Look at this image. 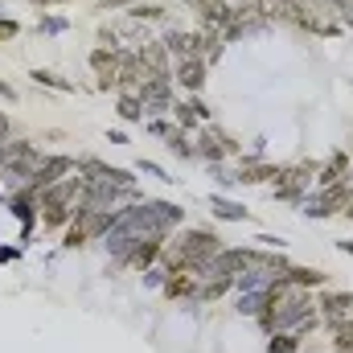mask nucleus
<instances>
[{
  "label": "nucleus",
  "instance_id": "25",
  "mask_svg": "<svg viewBox=\"0 0 353 353\" xmlns=\"http://www.w3.org/2000/svg\"><path fill=\"white\" fill-rule=\"evenodd\" d=\"M140 173H144V176H157V181H165V185H173V181H176V176H169L161 165H157V161H140Z\"/></svg>",
  "mask_w": 353,
  "mask_h": 353
},
{
  "label": "nucleus",
  "instance_id": "30",
  "mask_svg": "<svg viewBox=\"0 0 353 353\" xmlns=\"http://www.w3.org/2000/svg\"><path fill=\"white\" fill-rule=\"evenodd\" d=\"M8 140H12V128H8V119L0 115V144H8Z\"/></svg>",
  "mask_w": 353,
  "mask_h": 353
},
{
  "label": "nucleus",
  "instance_id": "22",
  "mask_svg": "<svg viewBox=\"0 0 353 353\" xmlns=\"http://www.w3.org/2000/svg\"><path fill=\"white\" fill-rule=\"evenodd\" d=\"M173 271L165 263H152V267H144V288H165V279H169Z\"/></svg>",
  "mask_w": 353,
  "mask_h": 353
},
{
  "label": "nucleus",
  "instance_id": "24",
  "mask_svg": "<svg viewBox=\"0 0 353 353\" xmlns=\"http://www.w3.org/2000/svg\"><path fill=\"white\" fill-rule=\"evenodd\" d=\"M173 115H176V128H193V123H201V119L193 115V103H176Z\"/></svg>",
  "mask_w": 353,
  "mask_h": 353
},
{
  "label": "nucleus",
  "instance_id": "5",
  "mask_svg": "<svg viewBox=\"0 0 353 353\" xmlns=\"http://www.w3.org/2000/svg\"><path fill=\"white\" fill-rule=\"evenodd\" d=\"M136 54H140V66H144L148 79H173V58L161 41H144Z\"/></svg>",
  "mask_w": 353,
  "mask_h": 353
},
{
  "label": "nucleus",
  "instance_id": "27",
  "mask_svg": "<svg viewBox=\"0 0 353 353\" xmlns=\"http://www.w3.org/2000/svg\"><path fill=\"white\" fill-rule=\"evenodd\" d=\"M148 132H152V136H161V140H169V136H173V123H165V119H152V123H148Z\"/></svg>",
  "mask_w": 353,
  "mask_h": 353
},
{
  "label": "nucleus",
  "instance_id": "9",
  "mask_svg": "<svg viewBox=\"0 0 353 353\" xmlns=\"http://www.w3.org/2000/svg\"><path fill=\"white\" fill-rule=\"evenodd\" d=\"M115 50L119 46H99V50H90V70L99 74V87L103 90H111L115 87Z\"/></svg>",
  "mask_w": 353,
  "mask_h": 353
},
{
  "label": "nucleus",
  "instance_id": "17",
  "mask_svg": "<svg viewBox=\"0 0 353 353\" xmlns=\"http://www.w3.org/2000/svg\"><path fill=\"white\" fill-rule=\"evenodd\" d=\"M119 115L128 119V123H140L148 111H144V103H140V94L136 90H119Z\"/></svg>",
  "mask_w": 353,
  "mask_h": 353
},
{
  "label": "nucleus",
  "instance_id": "32",
  "mask_svg": "<svg viewBox=\"0 0 353 353\" xmlns=\"http://www.w3.org/2000/svg\"><path fill=\"white\" fill-rule=\"evenodd\" d=\"M341 251H350V255H353V243H341Z\"/></svg>",
  "mask_w": 353,
  "mask_h": 353
},
{
  "label": "nucleus",
  "instance_id": "12",
  "mask_svg": "<svg viewBox=\"0 0 353 353\" xmlns=\"http://www.w3.org/2000/svg\"><path fill=\"white\" fill-rule=\"evenodd\" d=\"M161 46L169 50L173 62H181V58H197V50H193V33H185V29H165Z\"/></svg>",
  "mask_w": 353,
  "mask_h": 353
},
{
  "label": "nucleus",
  "instance_id": "15",
  "mask_svg": "<svg viewBox=\"0 0 353 353\" xmlns=\"http://www.w3.org/2000/svg\"><path fill=\"white\" fill-rule=\"evenodd\" d=\"M210 210L222 218V222H247V210L239 205V201H230V197H222V193H210Z\"/></svg>",
  "mask_w": 353,
  "mask_h": 353
},
{
  "label": "nucleus",
  "instance_id": "1",
  "mask_svg": "<svg viewBox=\"0 0 353 353\" xmlns=\"http://www.w3.org/2000/svg\"><path fill=\"white\" fill-rule=\"evenodd\" d=\"M316 316H321L316 312V300L304 288H288L283 296H275V304L267 308L259 321H263L267 333H296L300 337V333H308L316 325Z\"/></svg>",
  "mask_w": 353,
  "mask_h": 353
},
{
  "label": "nucleus",
  "instance_id": "13",
  "mask_svg": "<svg viewBox=\"0 0 353 353\" xmlns=\"http://www.w3.org/2000/svg\"><path fill=\"white\" fill-rule=\"evenodd\" d=\"M161 251H165V239H144V243H136V251H132V259H128V267H152L157 259H161Z\"/></svg>",
  "mask_w": 353,
  "mask_h": 353
},
{
  "label": "nucleus",
  "instance_id": "31",
  "mask_svg": "<svg viewBox=\"0 0 353 353\" xmlns=\"http://www.w3.org/2000/svg\"><path fill=\"white\" fill-rule=\"evenodd\" d=\"M0 99H17V94H12V87H4V83H0Z\"/></svg>",
  "mask_w": 353,
  "mask_h": 353
},
{
  "label": "nucleus",
  "instance_id": "16",
  "mask_svg": "<svg viewBox=\"0 0 353 353\" xmlns=\"http://www.w3.org/2000/svg\"><path fill=\"white\" fill-rule=\"evenodd\" d=\"M316 181H321V189H325V185H337V181H350V157H345V152H337V157L321 169Z\"/></svg>",
  "mask_w": 353,
  "mask_h": 353
},
{
  "label": "nucleus",
  "instance_id": "20",
  "mask_svg": "<svg viewBox=\"0 0 353 353\" xmlns=\"http://www.w3.org/2000/svg\"><path fill=\"white\" fill-rule=\"evenodd\" d=\"M29 79H33L37 87H54V90H62V94H70V90H74V83H66V79H58V74H50V70H33Z\"/></svg>",
  "mask_w": 353,
  "mask_h": 353
},
{
  "label": "nucleus",
  "instance_id": "8",
  "mask_svg": "<svg viewBox=\"0 0 353 353\" xmlns=\"http://www.w3.org/2000/svg\"><path fill=\"white\" fill-rule=\"evenodd\" d=\"M173 79H176V87L197 94L205 87V79H210V62L205 58H181V62H173Z\"/></svg>",
  "mask_w": 353,
  "mask_h": 353
},
{
  "label": "nucleus",
  "instance_id": "10",
  "mask_svg": "<svg viewBox=\"0 0 353 353\" xmlns=\"http://www.w3.org/2000/svg\"><path fill=\"white\" fill-rule=\"evenodd\" d=\"M292 21H296L300 29L316 33V37H337V33H341V21H325V17H316V12H308V8H296Z\"/></svg>",
  "mask_w": 353,
  "mask_h": 353
},
{
  "label": "nucleus",
  "instance_id": "26",
  "mask_svg": "<svg viewBox=\"0 0 353 353\" xmlns=\"http://www.w3.org/2000/svg\"><path fill=\"white\" fill-rule=\"evenodd\" d=\"M37 29H41V33H66V21H62V17H41Z\"/></svg>",
  "mask_w": 353,
  "mask_h": 353
},
{
  "label": "nucleus",
  "instance_id": "2",
  "mask_svg": "<svg viewBox=\"0 0 353 353\" xmlns=\"http://www.w3.org/2000/svg\"><path fill=\"white\" fill-rule=\"evenodd\" d=\"M83 189H87V176L74 169L70 176H62L58 185H50V189L37 193V214H41L46 230H62V226L74 222V205H79Z\"/></svg>",
  "mask_w": 353,
  "mask_h": 353
},
{
  "label": "nucleus",
  "instance_id": "11",
  "mask_svg": "<svg viewBox=\"0 0 353 353\" xmlns=\"http://www.w3.org/2000/svg\"><path fill=\"white\" fill-rule=\"evenodd\" d=\"M316 308H321V316H329V321L353 316V292H325Z\"/></svg>",
  "mask_w": 353,
  "mask_h": 353
},
{
  "label": "nucleus",
  "instance_id": "29",
  "mask_svg": "<svg viewBox=\"0 0 353 353\" xmlns=\"http://www.w3.org/2000/svg\"><path fill=\"white\" fill-rule=\"evenodd\" d=\"M255 243H263V247H271V251H279V247H283V239H275V234H259Z\"/></svg>",
  "mask_w": 353,
  "mask_h": 353
},
{
  "label": "nucleus",
  "instance_id": "28",
  "mask_svg": "<svg viewBox=\"0 0 353 353\" xmlns=\"http://www.w3.org/2000/svg\"><path fill=\"white\" fill-rule=\"evenodd\" d=\"M4 37H17V21H4V17H0V41H4Z\"/></svg>",
  "mask_w": 353,
  "mask_h": 353
},
{
  "label": "nucleus",
  "instance_id": "3",
  "mask_svg": "<svg viewBox=\"0 0 353 353\" xmlns=\"http://www.w3.org/2000/svg\"><path fill=\"white\" fill-rule=\"evenodd\" d=\"M255 263H263L259 251H251V247H222V251L210 259L205 275H226V279H234L239 271H247V267H255Z\"/></svg>",
  "mask_w": 353,
  "mask_h": 353
},
{
  "label": "nucleus",
  "instance_id": "23",
  "mask_svg": "<svg viewBox=\"0 0 353 353\" xmlns=\"http://www.w3.org/2000/svg\"><path fill=\"white\" fill-rule=\"evenodd\" d=\"M128 17H132V21H161V17H165V8H161V4H136Z\"/></svg>",
  "mask_w": 353,
  "mask_h": 353
},
{
  "label": "nucleus",
  "instance_id": "6",
  "mask_svg": "<svg viewBox=\"0 0 353 353\" xmlns=\"http://www.w3.org/2000/svg\"><path fill=\"white\" fill-rule=\"evenodd\" d=\"M136 94L144 111H173V79H144Z\"/></svg>",
  "mask_w": 353,
  "mask_h": 353
},
{
  "label": "nucleus",
  "instance_id": "19",
  "mask_svg": "<svg viewBox=\"0 0 353 353\" xmlns=\"http://www.w3.org/2000/svg\"><path fill=\"white\" fill-rule=\"evenodd\" d=\"M333 325V341H337V350L353 353V316H341V321H329Z\"/></svg>",
  "mask_w": 353,
  "mask_h": 353
},
{
  "label": "nucleus",
  "instance_id": "14",
  "mask_svg": "<svg viewBox=\"0 0 353 353\" xmlns=\"http://www.w3.org/2000/svg\"><path fill=\"white\" fill-rule=\"evenodd\" d=\"M165 296H173V300H197V275H185V271H176L165 279Z\"/></svg>",
  "mask_w": 353,
  "mask_h": 353
},
{
  "label": "nucleus",
  "instance_id": "18",
  "mask_svg": "<svg viewBox=\"0 0 353 353\" xmlns=\"http://www.w3.org/2000/svg\"><path fill=\"white\" fill-rule=\"evenodd\" d=\"M288 279H292V288H321L325 283V275L321 271H312V267H288Z\"/></svg>",
  "mask_w": 353,
  "mask_h": 353
},
{
  "label": "nucleus",
  "instance_id": "7",
  "mask_svg": "<svg viewBox=\"0 0 353 353\" xmlns=\"http://www.w3.org/2000/svg\"><path fill=\"white\" fill-rule=\"evenodd\" d=\"M189 8H197V17L205 21V29H218V33H226L230 25H234V8L230 4H222V0H185Z\"/></svg>",
  "mask_w": 353,
  "mask_h": 353
},
{
  "label": "nucleus",
  "instance_id": "21",
  "mask_svg": "<svg viewBox=\"0 0 353 353\" xmlns=\"http://www.w3.org/2000/svg\"><path fill=\"white\" fill-rule=\"evenodd\" d=\"M296 350H300L296 333H271V345H267V353H296Z\"/></svg>",
  "mask_w": 353,
  "mask_h": 353
},
{
  "label": "nucleus",
  "instance_id": "4",
  "mask_svg": "<svg viewBox=\"0 0 353 353\" xmlns=\"http://www.w3.org/2000/svg\"><path fill=\"white\" fill-rule=\"evenodd\" d=\"M74 169H79V161H70V157H46V161L37 165L33 181H29V189L41 193V189H50V185H58L62 176H70Z\"/></svg>",
  "mask_w": 353,
  "mask_h": 353
}]
</instances>
